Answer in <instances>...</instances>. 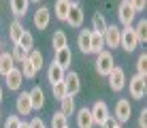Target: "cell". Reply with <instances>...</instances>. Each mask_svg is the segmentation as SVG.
I'll use <instances>...</instances> for the list:
<instances>
[{
    "instance_id": "obj_8",
    "label": "cell",
    "mask_w": 147,
    "mask_h": 128,
    "mask_svg": "<svg viewBox=\"0 0 147 128\" xmlns=\"http://www.w3.org/2000/svg\"><path fill=\"white\" fill-rule=\"evenodd\" d=\"M64 88H66V96H77L79 94V90H81V79H79V75L77 73H66L64 75Z\"/></svg>"
},
{
    "instance_id": "obj_40",
    "label": "cell",
    "mask_w": 147,
    "mask_h": 128,
    "mask_svg": "<svg viewBox=\"0 0 147 128\" xmlns=\"http://www.w3.org/2000/svg\"><path fill=\"white\" fill-rule=\"evenodd\" d=\"M19 128H30V126H28V122H22V124H19Z\"/></svg>"
},
{
    "instance_id": "obj_9",
    "label": "cell",
    "mask_w": 147,
    "mask_h": 128,
    "mask_svg": "<svg viewBox=\"0 0 147 128\" xmlns=\"http://www.w3.org/2000/svg\"><path fill=\"white\" fill-rule=\"evenodd\" d=\"M90 111H92V117H94V126H100L109 117V107H107V102H105V100H96L94 107Z\"/></svg>"
},
{
    "instance_id": "obj_34",
    "label": "cell",
    "mask_w": 147,
    "mask_h": 128,
    "mask_svg": "<svg viewBox=\"0 0 147 128\" xmlns=\"http://www.w3.org/2000/svg\"><path fill=\"white\" fill-rule=\"evenodd\" d=\"M51 94H53V98H55V100H62L64 96H66V88H64L62 81H60V83H53V85H51Z\"/></svg>"
},
{
    "instance_id": "obj_38",
    "label": "cell",
    "mask_w": 147,
    "mask_h": 128,
    "mask_svg": "<svg viewBox=\"0 0 147 128\" xmlns=\"http://www.w3.org/2000/svg\"><path fill=\"white\" fill-rule=\"evenodd\" d=\"M139 128H147V109H141L139 113Z\"/></svg>"
},
{
    "instance_id": "obj_31",
    "label": "cell",
    "mask_w": 147,
    "mask_h": 128,
    "mask_svg": "<svg viewBox=\"0 0 147 128\" xmlns=\"http://www.w3.org/2000/svg\"><path fill=\"white\" fill-rule=\"evenodd\" d=\"M28 60L32 62V66H34L36 70L43 68V54H40L38 49H32V51H30V54H28Z\"/></svg>"
},
{
    "instance_id": "obj_13",
    "label": "cell",
    "mask_w": 147,
    "mask_h": 128,
    "mask_svg": "<svg viewBox=\"0 0 147 128\" xmlns=\"http://www.w3.org/2000/svg\"><path fill=\"white\" fill-rule=\"evenodd\" d=\"M15 109L19 115H30L32 113V102H30V92H22L15 100Z\"/></svg>"
},
{
    "instance_id": "obj_25",
    "label": "cell",
    "mask_w": 147,
    "mask_h": 128,
    "mask_svg": "<svg viewBox=\"0 0 147 128\" xmlns=\"http://www.w3.org/2000/svg\"><path fill=\"white\" fill-rule=\"evenodd\" d=\"M51 47H53V51H58V49H62V47H68L66 32H62V30H55L53 37H51Z\"/></svg>"
},
{
    "instance_id": "obj_42",
    "label": "cell",
    "mask_w": 147,
    "mask_h": 128,
    "mask_svg": "<svg viewBox=\"0 0 147 128\" xmlns=\"http://www.w3.org/2000/svg\"><path fill=\"white\" fill-rule=\"evenodd\" d=\"M0 51H2V41H0Z\"/></svg>"
},
{
    "instance_id": "obj_19",
    "label": "cell",
    "mask_w": 147,
    "mask_h": 128,
    "mask_svg": "<svg viewBox=\"0 0 147 128\" xmlns=\"http://www.w3.org/2000/svg\"><path fill=\"white\" fill-rule=\"evenodd\" d=\"M30 102H32V111H38V109H43V105H45V92L38 88H32V92H30Z\"/></svg>"
},
{
    "instance_id": "obj_20",
    "label": "cell",
    "mask_w": 147,
    "mask_h": 128,
    "mask_svg": "<svg viewBox=\"0 0 147 128\" xmlns=\"http://www.w3.org/2000/svg\"><path fill=\"white\" fill-rule=\"evenodd\" d=\"M105 47H107V45H105L102 34H98V32L92 30V34H90V54H100Z\"/></svg>"
},
{
    "instance_id": "obj_35",
    "label": "cell",
    "mask_w": 147,
    "mask_h": 128,
    "mask_svg": "<svg viewBox=\"0 0 147 128\" xmlns=\"http://www.w3.org/2000/svg\"><path fill=\"white\" fill-rule=\"evenodd\" d=\"M126 2L132 7V11H134V13L145 11V7H147V0H126Z\"/></svg>"
},
{
    "instance_id": "obj_11",
    "label": "cell",
    "mask_w": 147,
    "mask_h": 128,
    "mask_svg": "<svg viewBox=\"0 0 147 128\" xmlns=\"http://www.w3.org/2000/svg\"><path fill=\"white\" fill-rule=\"evenodd\" d=\"M119 26H115V24H111L107 26V32L102 34V39H105V45H109V49H115V47H119Z\"/></svg>"
},
{
    "instance_id": "obj_12",
    "label": "cell",
    "mask_w": 147,
    "mask_h": 128,
    "mask_svg": "<svg viewBox=\"0 0 147 128\" xmlns=\"http://www.w3.org/2000/svg\"><path fill=\"white\" fill-rule=\"evenodd\" d=\"M53 62L58 64L60 68L68 70V68H70V62H73V54H70V47H62V49H58V51H55Z\"/></svg>"
},
{
    "instance_id": "obj_33",
    "label": "cell",
    "mask_w": 147,
    "mask_h": 128,
    "mask_svg": "<svg viewBox=\"0 0 147 128\" xmlns=\"http://www.w3.org/2000/svg\"><path fill=\"white\" fill-rule=\"evenodd\" d=\"M11 56H13V60H15V62H24V60L28 58V51L24 49L22 45H17V43H15V45H13V51H11Z\"/></svg>"
},
{
    "instance_id": "obj_7",
    "label": "cell",
    "mask_w": 147,
    "mask_h": 128,
    "mask_svg": "<svg viewBox=\"0 0 147 128\" xmlns=\"http://www.w3.org/2000/svg\"><path fill=\"white\" fill-rule=\"evenodd\" d=\"M134 17H136V13L132 11V7H130L126 0H121L119 7H117V19H119V24L121 26H132Z\"/></svg>"
},
{
    "instance_id": "obj_30",
    "label": "cell",
    "mask_w": 147,
    "mask_h": 128,
    "mask_svg": "<svg viewBox=\"0 0 147 128\" xmlns=\"http://www.w3.org/2000/svg\"><path fill=\"white\" fill-rule=\"evenodd\" d=\"M17 45H22V47L30 54V51L34 49V37L28 32V30H24V34H22V39H19V43H17Z\"/></svg>"
},
{
    "instance_id": "obj_22",
    "label": "cell",
    "mask_w": 147,
    "mask_h": 128,
    "mask_svg": "<svg viewBox=\"0 0 147 128\" xmlns=\"http://www.w3.org/2000/svg\"><path fill=\"white\" fill-rule=\"evenodd\" d=\"M24 24L19 22V19H15V22H11V26H9V39H11V43H19V39H22V34H24Z\"/></svg>"
},
{
    "instance_id": "obj_10",
    "label": "cell",
    "mask_w": 147,
    "mask_h": 128,
    "mask_svg": "<svg viewBox=\"0 0 147 128\" xmlns=\"http://www.w3.org/2000/svg\"><path fill=\"white\" fill-rule=\"evenodd\" d=\"M32 22H34V28L36 30H45L49 26V22H51V11L47 7H38L34 17H32Z\"/></svg>"
},
{
    "instance_id": "obj_36",
    "label": "cell",
    "mask_w": 147,
    "mask_h": 128,
    "mask_svg": "<svg viewBox=\"0 0 147 128\" xmlns=\"http://www.w3.org/2000/svg\"><path fill=\"white\" fill-rule=\"evenodd\" d=\"M19 124H22L19 115H9V117H7V124H4V128H19Z\"/></svg>"
},
{
    "instance_id": "obj_5",
    "label": "cell",
    "mask_w": 147,
    "mask_h": 128,
    "mask_svg": "<svg viewBox=\"0 0 147 128\" xmlns=\"http://www.w3.org/2000/svg\"><path fill=\"white\" fill-rule=\"evenodd\" d=\"M130 115H132V105H130V100L119 98L117 102H115V113H113V117L117 120V124H126V122L130 120Z\"/></svg>"
},
{
    "instance_id": "obj_4",
    "label": "cell",
    "mask_w": 147,
    "mask_h": 128,
    "mask_svg": "<svg viewBox=\"0 0 147 128\" xmlns=\"http://www.w3.org/2000/svg\"><path fill=\"white\" fill-rule=\"evenodd\" d=\"M109 77V88L113 92H121L126 88V70L119 66H113V70L107 75Z\"/></svg>"
},
{
    "instance_id": "obj_24",
    "label": "cell",
    "mask_w": 147,
    "mask_h": 128,
    "mask_svg": "<svg viewBox=\"0 0 147 128\" xmlns=\"http://www.w3.org/2000/svg\"><path fill=\"white\" fill-rule=\"evenodd\" d=\"M107 19H105V15L102 13H94L92 15V30L94 32H98V34H105L107 32Z\"/></svg>"
},
{
    "instance_id": "obj_29",
    "label": "cell",
    "mask_w": 147,
    "mask_h": 128,
    "mask_svg": "<svg viewBox=\"0 0 147 128\" xmlns=\"http://www.w3.org/2000/svg\"><path fill=\"white\" fill-rule=\"evenodd\" d=\"M19 64H24V66H22L19 70H22V75L26 77V79H34V77H36V73H38V70L34 68V66H32V62H30L28 58L24 60V62H19Z\"/></svg>"
},
{
    "instance_id": "obj_27",
    "label": "cell",
    "mask_w": 147,
    "mask_h": 128,
    "mask_svg": "<svg viewBox=\"0 0 147 128\" xmlns=\"http://www.w3.org/2000/svg\"><path fill=\"white\" fill-rule=\"evenodd\" d=\"M132 30H134V37H136L139 43H145V41H147V19L145 17L139 19L136 26H132Z\"/></svg>"
},
{
    "instance_id": "obj_37",
    "label": "cell",
    "mask_w": 147,
    "mask_h": 128,
    "mask_svg": "<svg viewBox=\"0 0 147 128\" xmlns=\"http://www.w3.org/2000/svg\"><path fill=\"white\" fill-rule=\"evenodd\" d=\"M115 126H117V120H115L113 115H109L107 120H105L102 124H100V128H115Z\"/></svg>"
},
{
    "instance_id": "obj_2",
    "label": "cell",
    "mask_w": 147,
    "mask_h": 128,
    "mask_svg": "<svg viewBox=\"0 0 147 128\" xmlns=\"http://www.w3.org/2000/svg\"><path fill=\"white\" fill-rule=\"evenodd\" d=\"M128 90H130V96H132L134 100H143L145 94H147V81H145V77L134 75L132 79L128 81Z\"/></svg>"
},
{
    "instance_id": "obj_16",
    "label": "cell",
    "mask_w": 147,
    "mask_h": 128,
    "mask_svg": "<svg viewBox=\"0 0 147 128\" xmlns=\"http://www.w3.org/2000/svg\"><path fill=\"white\" fill-rule=\"evenodd\" d=\"M64 75H66V70L64 68H60L55 62L49 64V68H47V79H49V83H60V81H64Z\"/></svg>"
},
{
    "instance_id": "obj_14",
    "label": "cell",
    "mask_w": 147,
    "mask_h": 128,
    "mask_svg": "<svg viewBox=\"0 0 147 128\" xmlns=\"http://www.w3.org/2000/svg\"><path fill=\"white\" fill-rule=\"evenodd\" d=\"M4 79H7V88L13 90V92H17L19 88H22V83H24V75H22V70H19V68L9 70V73L4 75Z\"/></svg>"
},
{
    "instance_id": "obj_21",
    "label": "cell",
    "mask_w": 147,
    "mask_h": 128,
    "mask_svg": "<svg viewBox=\"0 0 147 128\" xmlns=\"http://www.w3.org/2000/svg\"><path fill=\"white\" fill-rule=\"evenodd\" d=\"M70 2H73V0H55L53 11H55V17H58L60 22H66V15H68Z\"/></svg>"
},
{
    "instance_id": "obj_1",
    "label": "cell",
    "mask_w": 147,
    "mask_h": 128,
    "mask_svg": "<svg viewBox=\"0 0 147 128\" xmlns=\"http://www.w3.org/2000/svg\"><path fill=\"white\" fill-rule=\"evenodd\" d=\"M98 58H96V73H98L100 77H107L111 70H113L115 66V58L113 54H111L109 49H102L100 54H96Z\"/></svg>"
},
{
    "instance_id": "obj_41",
    "label": "cell",
    "mask_w": 147,
    "mask_h": 128,
    "mask_svg": "<svg viewBox=\"0 0 147 128\" xmlns=\"http://www.w3.org/2000/svg\"><path fill=\"white\" fill-rule=\"evenodd\" d=\"M0 102H2V88H0Z\"/></svg>"
},
{
    "instance_id": "obj_15",
    "label": "cell",
    "mask_w": 147,
    "mask_h": 128,
    "mask_svg": "<svg viewBox=\"0 0 147 128\" xmlns=\"http://www.w3.org/2000/svg\"><path fill=\"white\" fill-rule=\"evenodd\" d=\"M77 128H94V117L90 107H81L77 111Z\"/></svg>"
},
{
    "instance_id": "obj_18",
    "label": "cell",
    "mask_w": 147,
    "mask_h": 128,
    "mask_svg": "<svg viewBox=\"0 0 147 128\" xmlns=\"http://www.w3.org/2000/svg\"><path fill=\"white\" fill-rule=\"evenodd\" d=\"M9 7H11V13L15 17H24L28 13L30 0H9Z\"/></svg>"
},
{
    "instance_id": "obj_28",
    "label": "cell",
    "mask_w": 147,
    "mask_h": 128,
    "mask_svg": "<svg viewBox=\"0 0 147 128\" xmlns=\"http://www.w3.org/2000/svg\"><path fill=\"white\" fill-rule=\"evenodd\" d=\"M51 128H68V117L60 111H55L51 115Z\"/></svg>"
},
{
    "instance_id": "obj_43",
    "label": "cell",
    "mask_w": 147,
    "mask_h": 128,
    "mask_svg": "<svg viewBox=\"0 0 147 128\" xmlns=\"http://www.w3.org/2000/svg\"><path fill=\"white\" fill-rule=\"evenodd\" d=\"M30 2H40V0H30Z\"/></svg>"
},
{
    "instance_id": "obj_45",
    "label": "cell",
    "mask_w": 147,
    "mask_h": 128,
    "mask_svg": "<svg viewBox=\"0 0 147 128\" xmlns=\"http://www.w3.org/2000/svg\"><path fill=\"white\" fill-rule=\"evenodd\" d=\"M0 120H2V111H0Z\"/></svg>"
},
{
    "instance_id": "obj_44",
    "label": "cell",
    "mask_w": 147,
    "mask_h": 128,
    "mask_svg": "<svg viewBox=\"0 0 147 128\" xmlns=\"http://www.w3.org/2000/svg\"><path fill=\"white\" fill-rule=\"evenodd\" d=\"M115 128H121V124H117V126H115Z\"/></svg>"
},
{
    "instance_id": "obj_39",
    "label": "cell",
    "mask_w": 147,
    "mask_h": 128,
    "mask_svg": "<svg viewBox=\"0 0 147 128\" xmlns=\"http://www.w3.org/2000/svg\"><path fill=\"white\" fill-rule=\"evenodd\" d=\"M28 126L30 128H45V122L40 120V117H34L32 122H28Z\"/></svg>"
},
{
    "instance_id": "obj_17",
    "label": "cell",
    "mask_w": 147,
    "mask_h": 128,
    "mask_svg": "<svg viewBox=\"0 0 147 128\" xmlns=\"http://www.w3.org/2000/svg\"><path fill=\"white\" fill-rule=\"evenodd\" d=\"M15 68V60L11 56V51H0V75H7L9 70Z\"/></svg>"
},
{
    "instance_id": "obj_26",
    "label": "cell",
    "mask_w": 147,
    "mask_h": 128,
    "mask_svg": "<svg viewBox=\"0 0 147 128\" xmlns=\"http://www.w3.org/2000/svg\"><path fill=\"white\" fill-rule=\"evenodd\" d=\"M60 113H64L66 117L75 115V96H64L60 100Z\"/></svg>"
},
{
    "instance_id": "obj_23",
    "label": "cell",
    "mask_w": 147,
    "mask_h": 128,
    "mask_svg": "<svg viewBox=\"0 0 147 128\" xmlns=\"http://www.w3.org/2000/svg\"><path fill=\"white\" fill-rule=\"evenodd\" d=\"M90 34H92V28H83L77 37V45H79L81 54H90Z\"/></svg>"
},
{
    "instance_id": "obj_32",
    "label": "cell",
    "mask_w": 147,
    "mask_h": 128,
    "mask_svg": "<svg viewBox=\"0 0 147 128\" xmlns=\"http://www.w3.org/2000/svg\"><path fill=\"white\" fill-rule=\"evenodd\" d=\"M136 75L147 77V54H145V51L136 58Z\"/></svg>"
},
{
    "instance_id": "obj_6",
    "label": "cell",
    "mask_w": 147,
    "mask_h": 128,
    "mask_svg": "<svg viewBox=\"0 0 147 128\" xmlns=\"http://www.w3.org/2000/svg\"><path fill=\"white\" fill-rule=\"evenodd\" d=\"M83 19H85V13H83V9H81V4L70 2V9H68V15H66V24L70 28H81V26H83Z\"/></svg>"
},
{
    "instance_id": "obj_3",
    "label": "cell",
    "mask_w": 147,
    "mask_h": 128,
    "mask_svg": "<svg viewBox=\"0 0 147 128\" xmlns=\"http://www.w3.org/2000/svg\"><path fill=\"white\" fill-rule=\"evenodd\" d=\"M136 45H139V41L134 37L132 26H124V28L119 30V47L126 49V51H134Z\"/></svg>"
}]
</instances>
